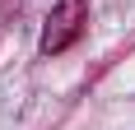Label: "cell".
I'll return each mask as SVG.
<instances>
[{"instance_id":"1","label":"cell","mask_w":135,"mask_h":130,"mask_svg":"<svg viewBox=\"0 0 135 130\" xmlns=\"http://www.w3.org/2000/svg\"><path fill=\"white\" fill-rule=\"evenodd\" d=\"M84 19H89V5L84 0H61L51 14H47V28H42V56H61L65 47H75V37L84 33Z\"/></svg>"}]
</instances>
